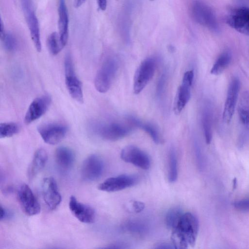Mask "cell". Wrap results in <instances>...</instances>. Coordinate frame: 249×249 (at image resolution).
I'll use <instances>...</instances> for the list:
<instances>
[{
	"label": "cell",
	"mask_w": 249,
	"mask_h": 249,
	"mask_svg": "<svg viewBox=\"0 0 249 249\" xmlns=\"http://www.w3.org/2000/svg\"><path fill=\"white\" fill-rule=\"evenodd\" d=\"M199 229L198 221L193 213H183L172 230V240L175 248L186 249L195 245Z\"/></svg>",
	"instance_id": "1"
},
{
	"label": "cell",
	"mask_w": 249,
	"mask_h": 249,
	"mask_svg": "<svg viewBox=\"0 0 249 249\" xmlns=\"http://www.w3.org/2000/svg\"><path fill=\"white\" fill-rule=\"evenodd\" d=\"M127 122V124L115 122L95 123L90 126L92 131L100 138L107 141H115L125 137L132 131L134 126Z\"/></svg>",
	"instance_id": "2"
},
{
	"label": "cell",
	"mask_w": 249,
	"mask_h": 249,
	"mask_svg": "<svg viewBox=\"0 0 249 249\" xmlns=\"http://www.w3.org/2000/svg\"><path fill=\"white\" fill-rule=\"evenodd\" d=\"M118 69V61L114 57H108L103 61L94 79V86L98 92L105 93L109 90Z\"/></svg>",
	"instance_id": "3"
},
{
	"label": "cell",
	"mask_w": 249,
	"mask_h": 249,
	"mask_svg": "<svg viewBox=\"0 0 249 249\" xmlns=\"http://www.w3.org/2000/svg\"><path fill=\"white\" fill-rule=\"evenodd\" d=\"M190 13L193 19L197 23L213 32L219 30L218 23L213 9L205 3L195 0L190 6Z\"/></svg>",
	"instance_id": "4"
},
{
	"label": "cell",
	"mask_w": 249,
	"mask_h": 249,
	"mask_svg": "<svg viewBox=\"0 0 249 249\" xmlns=\"http://www.w3.org/2000/svg\"><path fill=\"white\" fill-rule=\"evenodd\" d=\"M65 84L71 96L76 102L82 104L84 96L82 83L75 72L72 58L67 54L64 60Z\"/></svg>",
	"instance_id": "5"
},
{
	"label": "cell",
	"mask_w": 249,
	"mask_h": 249,
	"mask_svg": "<svg viewBox=\"0 0 249 249\" xmlns=\"http://www.w3.org/2000/svg\"><path fill=\"white\" fill-rule=\"evenodd\" d=\"M157 67V60L148 57L143 60L136 70L133 80V91L140 93L146 87L154 75Z\"/></svg>",
	"instance_id": "6"
},
{
	"label": "cell",
	"mask_w": 249,
	"mask_h": 249,
	"mask_svg": "<svg viewBox=\"0 0 249 249\" xmlns=\"http://www.w3.org/2000/svg\"><path fill=\"white\" fill-rule=\"evenodd\" d=\"M194 77L193 70L186 71L183 76L181 84L176 93L174 104V111L177 115L182 111L191 98Z\"/></svg>",
	"instance_id": "7"
},
{
	"label": "cell",
	"mask_w": 249,
	"mask_h": 249,
	"mask_svg": "<svg viewBox=\"0 0 249 249\" xmlns=\"http://www.w3.org/2000/svg\"><path fill=\"white\" fill-rule=\"evenodd\" d=\"M18 199L23 212L28 216H33L39 213L40 204L30 187L26 184H22L18 192Z\"/></svg>",
	"instance_id": "8"
},
{
	"label": "cell",
	"mask_w": 249,
	"mask_h": 249,
	"mask_svg": "<svg viewBox=\"0 0 249 249\" xmlns=\"http://www.w3.org/2000/svg\"><path fill=\"white\" fill-rule=\"evenodd\" d=\"M104 168L102 159L97 155H90L82 163L81 170L82 178L87 181L96 180L102 176Z\"/></svg>",
	"instance_id": "9"
},
{
	"label": "cell",
	"mask_w": 249,
	"mask_h": 249,
	"mask_svg": "<svg viewBox=\"0 0 249 249\" xmlns=\"http://www.w3.org/2000/svg\"><path fill=\"white\" fill-rule=\"evenodd\" d=\"M22 7L34 45L38 52L41 51V42L38 21L31 2L23 0Z\"/></svg>",
	"instance_id": "10"
},
{
	"label": "cell",
	"mask_w": 249,
	"mask_h": 249,
	"mask_svg": "<svg viewBox=\"0 0 249 249\" xmlns=\"http://www.w3.org/2000/svg\"><path fill=\"white\" fill-rule=\"evenodd\" d=\"M121 158L124 161L143 170L148 169L150 166L148 155L135 145H129L124 147L121 152Z\"/></svg>",
	"instance_id": "11"
},
{
	"label": "cell",
	"mask_w": 249,
	"mask_h": 249,
	"mask_svg": "<svg viewBox=\"0 0 249 249\" xmlns=\"http://www.w3.org/2000/svg\"><path fill=\"white\" fill-rule=\"evenodd\" d=\"M37 131L43 141L51 145L60 142L65 137L68 127L60 123H48L38 126Z\"/></svg>",
	"instance_id": "12"
},
{
	"label": "cell",
	"mask_w": 249,
	"mask_h": 249,
	"mask_svg": "<svg viewBox=\"0 0 249 249\" xmlns=\"http://www.w3.org/2000/svg\"><path fill=\"white\" fill-rule=\"evenodd\" d=\"M137 182L138 178L135 176L122 175L106 179L98 185V188L104 192H114L132 187Z\"/></svg>",
	"instance_id": "13"
},
{
	"label": "cell",
	"mask_w": 249,
	"mask_h": 249,
	"mask_svg": "<svg viewBox=\"0 0 249 249\" xmlns=\"http://www.w3.org/2000/svg\"><path fill=\"white\" fill-rule=\"evenodd\" d=\"M52 101L49 95L35 98L30 104L24 116V123L28 125L43 116L49 108Z\"/></svg>",
	"instance_id": "14"
},
{
	"label": "cell",
	"mask_w": 249,
	"mask_h": 249,
	"mask_svg": "<svg viewBox=\"0 0 249 249\" xmlns=\"http://www.w3.org/2000/svg\"><path fill=\"white\" fill-rule=\"evenodd\" d=\"M41 191L44 201L50 210L55 209L61 201L55 179L51 177L44 178L41 183Z\"/></svg>",
	"instance_id": "15"
},
{
	"label": "cell",
	"mask_w": 249,
	"mask_h": 249,
	"mask_svg": "<svg viewBox=\"0 0 249 249\" xmlns=\"http://www.w3.org/2000/svg\"><path fill=\"white\" fill-rule=\"evenodd\" d=\"M240 88V82L237 77L231 80L228 88L223 113V120L226 124L232 119Z\"/></svg>",
	"instance_id": "16"
},
{
	"label": "cell",
	"mask_w": 249,
	"mask_h": 249,
	"mask_svg": "<svg viewBox=\"0 0 249 249\" xmlns=\"http://www.w3.org/2000/svg\"><path fill=\"white\" fill-rule=\"evenodd\" d=\"M69 209L72 214L80 222L90 224L94 221V210L79 202L74 196H71L69 202Z\"/></svg>",
	"instance_id": "17"
},
{
	"label": "cell",
	"mask_w": 249,
	"mask_h": 249,
	"mask_svg": "<svg viewBox=\"0 0 249 249\" xmlns=\"http://www.w3.org/2000/svg\"><path fill=\"white\" fill-rule=\"evenodd\" d=\"M55 162L61 171H67L73 166L75 156L73 151L66 146H59L55 151Z\"/></svg>",
	"instance_id": "18"
},
{
	"label": "cell",
	"mask_w": 249,
	"mask_h": 249,
	"mask_svg": "<svg viewBox=\"0 0 249 249\" xmlns=\"http://www.w3.org/2000/svg\"><path fill=\"white\" fill-rule=\"evenodd\" d=\"M59 35L64 46L69 37V15L65 0H59L58 7Z\"/></svg>",
	"instance_id": "19"
},
{
	"label": "cell",
	"mask_w": 249,
	"mask_h": 249,
	"mask_svg": "<svg viewBox=\"0 0 249 249\" xmlns=\"http://www.w3.org/2000/svg\"><path fill=\"white\" fill-rule=\"evenodd\" d=\"M47 159L48 155L45 149L39 148L35 152L28 170L29 179H33L42 170Z\"/></svg>",
	"instance_id": "20"
},
{
	"label": "cell",
	"mask_w": 249,
	"mask_h": 249,
	"mask_svg": "<svg viewBox=\"0 0 249 249\" xmlns=\"http://www.w3.org/2000/svg\"><path fill=\"white\" fill-rule=\"evenodd\" d=\"M126 120L135 127H139L143 130L156 143L161 142V139L159 131L153 124L143 122L133 116H127Z\"/></svg>",
	"instance_id": "21"
},
{
	"label": "cell",
	"mask_w": 249,
	"mask_h": 249,
	"mask_svg": "<svg viewBox=\"0 0 249 249\" xmlns=\"http://www.w3.org/2000/svg\"><path fill=\"white\" fill-rule=\"evenodd\" d=\"M238 113L241 123L249 133V91L242 93L238 105Z\"/></svg>",
	"instance_id": "22"
},
{
	"label": "cell",
	"mask_w": 249,
	"mask_h": 249,
	"mask_svg": "<svg viewBox=\"0 0 249 249\" xmlns=\"http://www.w3.org/2000/svg\"><path fill=\"white\" fill-rule=\"evenodd\" d=\"M201 120L206 142L210 144L212 139V115L208 106L203 109Z\"/></svg>",
	"instance_id": "23"
},
{
	"label": "cell",
	"mask_w": 249,
	"mask_h": 249,
	"mask_svg": "<svg viewBox=\"0 0 249 249\" xmlns=\"http://www.w3.org/2000/svg\"><path fill=\"white\" fill-rule=\"evenodd\" d=\"M226 22L230 27L244 35L249 36V20L239 18L233 15H229Z\"/></svg>",
	"instance_id": "24"
},
{
	"label": "cell",
	"mask_w": 249,
	"mask_h": 249,
	"mask_svg": "<svg viewBox=\"0 0 249 249\" xmlns=\"http://www.w3.org/2000/svg\"><path fill=\"white\" fill-rule=\"evenodd\" d=\"M231 59V53L226 51L221 53L214 63L211 70V74L218 75L222 73L229 66Z\"/></svg>",
	"instance_id": "25"
},
{
	"label": "cell",
	"mask_w": 249,
	"mask_h": 249,
	"mask_svg": "<svg viewBox=\"0 0 249 249\" xmlns=\"http://www.w3.org/2000/svg\"><path fill=\"white\" fill-rule=\"evenodd\" d=\"M168 179L170 182H175L178 178V161L176 150L171 147L169 152Z\"/></svg>",
	"instance_id": "26"
},
{
	"label": "cell",
	"mask_w": 249,
	"mask_h": 249,
	"mask_svg": "<svg viewBox=\"0 0 249 249\" xmlns=\"http://www.w3.org/2000/svg\"><path fill=\"white\" fill-rule=\"evenodd\" d=\"M48 49L53 55L59 53L65 47L60 38L59 33L53 32L51 34L47 39Z\"/></svg>",
	"instance_id": "27"
},
{
	"label": "cell",
	"mask_w": 249,
	"mask_h": 249,
	"mask_svg": "<svg viewBox=\"0 0 249 249\" xmlns=\"http://www.w3.org/2000/svg\"><path fill=\"white\" fill-rule=\"evenodd\" d=\"M183 213L181 209L179 207H174L170 209L165 216L167 227L172 230L177 225Z\"/></svg>",
	"instance_id": "28"
},
{
	"label": "cell",
	"mask_w": 249,
	"mask_h": 249,
	"mask_svg": "<svg viewBox=\"0 0 249 249\" xmlns=\"http://www.w3.org/2000/svg\"><path fill=\"white\" fill-rule=\"evenodd\" d=\"M20 130L18 124L14 122L1 123L0 124V138H5L12 137Z\"/></svg>",
	"instance_id": "29"
},
{
	"label": "cell",
	"mask_w": 249,
	"mask_h": 249,
	"mask_svg": "<svg viewBox=\"0 0 249 249\" xmlns=\"http://www.w3.org/2000/svg\"><path fill=\"white\" fill-rule=\"evenodd\" d=\"M4 48L8 52H13L18 46V42L15 36L11 33H6L0 37Z\"/></svg>",
	"instance_id": "30"
},
{
	"label": "cell",
	"mask_w": 249,
	"mask_h": 249,
	"mask_svg": "<svg viewBox=\"0 0 249 249\" xmlns=\"http://www.w3.org/2000/svg\"><path fill=\"white\" fill-rule=\"evenodd\" d=\"M167 80V74L164 71L160 76L157 84L156 95L158 98H160L163 94Z\"/></svg>",
	"instance_id": "31"
},
{
	"label": "cell",
	"mask_w": 249,
	"mask_h": 249,
	"mask_svg": "<svg viewBox=\"0 0 249 249\" xmlns=\"http://www.w3.org/2000/svg\"><path fill=\"white\" fill-rule=\"evenodd\" d=\"M231 14L234 16L243 19L249 20V7H240L233 9Z\"/></svg>",
	"instance_id": "32"
},
{
	"label": "cell",
	"mask_w": 249,
	"mask_h": 249,
	"mask_svg": "<svg viewBox=\"0 0 249 249\" xmlns=\"http://www.w3.org/2000/svg\"><path fill=\"white\" fill-rule=\"evenodd\" d=\"M232 205L238 211L249 212V197L235 201Z\"/></svg>",
	"instance_id": "33"
},
{
	"label": "cell",
	"mask_w": 249,
	"mask_h": 249,
	"mask_svg": "<svg viewBox=\"0 0 249 249\" xmlns=\"http://www.w3.org/2000/svg\"><path fill=\"white\" fill-rule=\"evenodd\" d=\"M125 227L128 231L134 232H141L143 231L144 228L140 223L129 222L125 226Z\"/></svg>",
	"instance_id": "34"
},
{
	"label": "cell",
	"mask_w": 249,
	"mask_h": 249,
	"mask_svg": "<svg viewBox=\"0 0 249 249\" xmlns=\"http://www.w3.org/2000/svg\"><path fill=\"white\" fill-rule=\"evenodd\" d=\"M12 213L8 210L0 206V220H4L10 218Z\"/></svg>",
	"instance_id": "35"
},
{
	"label": "cell",
	"mask_w": 249,
	"mask_h": 249,
	"mask_svg": "<svg viewBox=\"0 0 249 249\" xmlns=\"http://www.w3.org/2000/svg\"><path fill=\"white\" fill-rule=\"evenodd\" d=\"M144 207V204L141 202L134 201L132 204V209L136 212H139L142 211Z\"/></svg>",
	"instance_id": "36"
},
{
	"label": "cell",
	"mask_w": 249,
	"mask_h": 249,
	"mask_svg": "<svg viewBox=\"0 0 249 249\" xmlns=\"http://www.w3.org/2000/svg\"><path fill=\"white\" fill-rule=\"evenodd\" d=\"M155 249H176L173 244H170L167 242H162L157 244Z\"/></svg>",
	"instance_id": "37"
},
{
	"label": "cell",
	"mask_w": 249,
	"mask_h": 249,
	"mask_svg": "<svg viewBox=\"0 0 249 249\" xmlns=\"http://www.w3.org/2000/svg\"><path fill=\"white\" fill-rule=\"evenodd\" d=\"M99 8L102 11L106 9L107 5V0H97Z\"/></svg>",
	"instance_id": "38"
},
{
	"label": "cell",
	"mask_w": 249,
	"mask_h": 249,
	"mask_svg": "<svg viewBox=\"0 0 249 249\" xmlns=\"http://www.w3.org/2000/svg\"><path fill=\"white\" fill-rule=\"evenodd\" d=\"M86 0H74L73 4L75 7L78 8L82 5Z\"/></svg>",
	"instance_id": "39"
},
{
	"label": "cell",
	"mask_w": 249,
	"mask_h": 249,
	"mask_svg": "<svg viewBox=\"0 0 249 249\" xmlns=\"http://www.w3.org/2000/svg\"><path fill=\"white\" fill-rule=\"evenodd\" d=\"M5 33H6L5 32V29L4 28V25L3 24V22L2 21L1 18H0V37L3 36Z\"/></svg>",
	"instance_id": "40"
},
{
	"label": "cell",
	"mask_w": 249,
	"mask_h": 249,
	"mask_svg": "<svg viewBox=\"0 0 249 249\" xmlns=\"http://www.w3.org/2000/svg\"><path fill=\"white\" fill-rule=\"evenodd\" d=\"M237 181H236V178H234L233 179V188L234 187V188H235L236 186V184H237Z\"/></svg>",
	"instance_id": "41"
},
{
	"label": "cell",
	"mask_w": 249,
	"mask_h": 249,
	"mask_svg": "<svg viewBox=\"0 0 249 249\" xmlns=\"http://www.w3.org/2000/svg\"><path fill=\"white\" fill-rule=\"evenodd\" d=\"M151 0V1H153V0Z\"/></svg>",
	"instance_id": "42"
}]
</instances>
